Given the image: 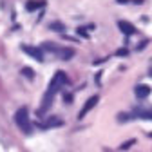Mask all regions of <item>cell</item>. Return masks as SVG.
Instances as JSON below:
<instances>
[{"label": "cell", "mask_w": 152, "mask_h": 152, "mask_svg": "<svg viewBox=\"0 0 152 152\" xmlns=\"http://www.w3.org/2000/svg\"><path fill=\"white\" fill-rule=\"evenodd\" d=\"M65 82H67L65 72L58 71V72L54 74V78L51 80V85H49V89H47V92H45V96H44V105L40 107L38 114H44V112H47V110H49V107H51V103H53V98H54V94L60 91V87H62Z\"/></svg>", "instance_id": "6da1fadb"}, {"label": "cell", "mask_w": 152, "mask_h": 152, "mask_svg": "<svg viewBox=\"0 0 152 152\" xmlns=\"http://www.w3.org/2000/svg\"><path fill=\"white\" fill-rule=\"evenodd\" d=\"M15 123L20 127V130L24 132V134H31V132H33V125H31V121H29V112H27L26 107L18 109V110L15 112Z\"/></svg>", "instance_id": "7a4b0ae2"}, {"label": "cell", "mask_w": 152, "mask_h": 152, "mask_svg": "<svg viewBox=\"0 0 152 152\" xmlns=\"http://www.w3.org/2000/svg\"><path fill=\"white\" fill-rule=\"evenodd\" d=\"M22 51L29 56H33V58L36 62H44V53L40 47H34V45H22Z\"/></svg>", "instance_id": "3957f363"}, {"label": "cell", "mask_w": 152, "mask_h": 152, "mask_svg": "<svg viewBox=\"0 0 152 152\" xmlns=\"http://www.w3.org/2000/svg\"><path fill=\"white\" fill-rule=\"evenodd\" d=\"M98 100H100L98 96H91V98L87 100V103L83 105V109L80 110V116H78V118H80V120H82V118H85V114H87V112H89V110H91V109H92L94 105L98 103Z\"/></svg>", "instance_id": "277c9868"}, {"label": "cell", "mask_w": 152, "mask_h": 152, "mask_svg": "<svg viewBox=\"0 0 152 152\" xmlns=\"http://www.w3.org/2000/svg\"><path fill=\"white\" fill-rule=\"evenodd\" d=\"M118 27H120V31H121L123 34H127V36H130V34L136 33V27L132 26V24H129V22H125V20H120V22H118Z\"/></svg>", "instance_id": "5b68a950"}, {"label": "cell", "mask_w": 152, "mask_h": 152, "mask_svg": "<svg viewBox=\"0 0 152 152\" xmlns=\"http://www.w3.org/2000/svg\"><path fill=\"white\" fill-rule=\"evenodd\" d=\"M134 92H136L138 98H147L148 94H150V87H148V85H138V87L134 89Z\"/></svg>", "instance_id": "8992f818"}, {"label": "cell", "mask_w": 152, "mask_h": 152, "mask_svg": "<svg viewBox=\"0 0 152 152\" xmlns=\"http://www.w3.org/2000/svg\"><path fill=\"white\" fill-rule=\"evenodd\" d=\"M44 4H45V0H29V2L26 4V9L27 11H34L38 7H44Z\"/></svg>", "instance_id": "52a82bcc"}, {"label": "cell", "mask_w": 152, "mask_h": 152, "mask_svg": "<svg viewBox=\"0 0 152 152\" xmlns=\"http://www.w3.org/2000/svg\"><path fill=\"white\" fill-rule=\"evenodd\" d=\"M54 54H58L62 60H69L71 56L74 54V51H72V49H60V47H58V49H56V53H54Z\"/></svg>", "instance_id": "ba28073f"}, {"label": "cell", "mask_w": 152, "mask_h": 152, "mask_svg": "<svg viewBox=\"0 0 152 152\" xmlns=\"http://www.w3.org/2000/svg\"><path fill=\"white\" fill-rule=\"evenodd\" d=\"M136 116H140L141 120H152V110H138Z\"/></svg>", "instance_id": "9c48e42d"}, {"label": "cell", "mask_w": 152, "mask_h": 152, "mask_svg": "<svg viewBox=\"0 0 152 152\" xmlns=\"http://www.w3.org/2000/svg\"><path fill=\"white\" fill-rule=\"evenodd\" d=\"M22 72H24V74L27 76V78H33V76H34V72H33V69H24Z\"/></svg>", "instance_id": "30bf717a"}, {"label": "cell", "mask_w": 152, "mask_h": 152, "mask_svg": "<svg viewBox=\"0 0 152 152\" xmlns=\"http://www.w3.org/2000/svg\"><path fill=\"white\" fill-rule=\"evenodd\" d=\"M51 29H64L62 24H51Z\"/></svg>", "instance_id": "8fae6325"}, {"label": "cell", "mask_w": 152, "mask_h": 152, "mask_svg": "<svg viewBox=\"0 0 152 152\" xmlns=\"http://www.w3.org/2000/svg\"><path fill=\"white\" fill-rule=\"evenodd\" d=\"M150 74H152V69H150Z\"/></svg>", "instance_id": "7c38bea8"}]
</instances>
